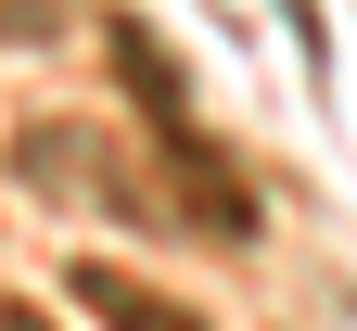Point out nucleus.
<instances>
[{"label":"nucleus","instance_id":"20e7f679","mask_svg":"<svg viewBox=\"0 0 357 331\" xmlns=\"http://www.w3.org/2000/svg\"><path fill=\"white\" fill-rule=\"evenodd\" d=\"M0 331H52V318H38V306H0Z\"/></svg>","mask_w":357,"mask_h":331},{"label":"nucleus","instance_id":"f257e3e1","mask_svg":"<svg viewBox=\"0 0 357 331\" xmlns=\"http://www.w3.org/2000/svg\"><path fill=\"white\" fill-rule=\"evenodd\" d=\"M13 178L38 204H77V217H115V229H166V192H141V166H128L89 115H38L13 140Z\"/></svg>","mask_w":357,"mask_h":331},{"label":"nucleus","instance_id":"7ed1b4c3","mask_svg":"<svg viewBox=\"0 0 357 331\" xmlns=\"http://www.w3.org/2000/svg\"><path fill=\"white\" fill-rule=\"evenodd\" d=\"M0 38H13V52H52V38H64V0H0Z\"/></svg>","mask_w":357,"mask_h":331},{"label":"nucleus","instance_id":"f03ea898","mask_svg":"<svg viewBox=\"0 0 357 331\" xmlns=\"http://www.w3.org/2000/svg\"><path fill=\"white\" fill-rule=\"evenodd\" d=\"M64 306H77L89 331H204V318L178 306V293H153V280H128L115 255H77V268H64Z\"/></svg>","mask_w":357,"mask_h":331}]
</instances>
